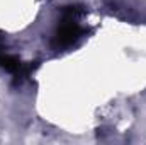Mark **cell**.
<instances>
[{
    "label": "cell",
    "mask_w": 146,
    "mask_h": 145,
    "mask_svg": "<svg viewBox=\"0 0 146 145\" xmlns=\"http://www.w3.org/2000/svg\"><path fill=\"white\" fill-rule=\"evenodd\" d=\"M0 67L7 72L19 73V75H26L31 70V67H26L24 63H21V60L14 55H7V53H0Z\"/></svg>",
    "instance_id": "obj_2"
},
{
    "label": "cell",
    "mask_w": 146,
    "mask_h": 145,
    "mask_svg": "<svg viewBox=\"0 0 146 145\" xmlns=\"http://www.w3.org/2000/svg\"><path fill=\"white\" fill-rule=\"evenodd\" d=\"M82 34L80 26L76 24V19H61V24L58 26L54 36H53V46L56 50H63L68 48L70 44H73Z\"/></svg>",
    "instance_id": "obj_1"
}]
</instances>
